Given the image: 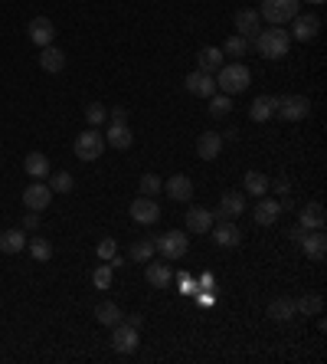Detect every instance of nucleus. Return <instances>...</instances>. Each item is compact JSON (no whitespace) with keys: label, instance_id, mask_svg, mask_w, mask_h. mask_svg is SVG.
Wrapping results in <instances>:
<instances>
[{"label":"nucleus","instance_id":"1","mask_svg":"<svg viewBox=\"0 0 327 364\" xmlns=\"http://www.w3.org/2000/svg\"><path fill=\"white\" fill-rule=\"evenodd\" d=\"M252 43H256L258 56H265V60H285L288 46H291V36H288L285 27H268V30H258V36Z\"/></svg>","mask_w":327,"mask_h":364},{"label":"nucleus","instance_id":"2","mask_svg":"<svg viewBox=\"0 0 327 364\" xmlns=\"http://www.w3.org/2000/svg\"><path fill=\"white\" fill-rule=\"evenodd\" d=\"M249 79H252V72H249V66H242V62H229V66H219L216 69V89L226 92V95L246 92Z\"/></svg>","mask_w":327,"mask_h":364},{"label":"nucleus","instance_id":"3","mask_svg":"<svg viewBox=\"0 0 327 364\" xmlns=\"http://www.w3.org/2000/svg\"><path fill=\"white\" fill-rule=\"evenodd\" d=\"M298 7H301V0H262V11L258 17L268 20L272 27H285L298 17Z\"/></svg>","mask_w":327,"mask_h":364},{"label":"nucleus","instance_id":"4","mask_svg":"<svg viewBox=\"0 0 327 364\" xmlns=\"http://www.w3.org/2000/svg\"><path fill=\"white\" fill-rule=\"evenodd\" d=\"M154 250H158L167 263L183 259L187 250H190V236H187V233H180V230H167V233H160L158 240H154Z\"/></svg>","mask_w":327,"mask_h":364},{"label":"nucleus","instance_id":"5","mask_svg":"<svg viewBox=\"0 0 327 364\" xmlns=\"http://www.w3.org/2000/svg\"><path fill=\"white\" fill-rule=\"evenodd\" d=\"M102 151H105V135L99 128H89L76 138V158L79 161H99Z\"/></svg>","mask_w":327,"mask_h":364},{"label":"nucleus","instance_id":"6","mask_svg":"<svg viewBox=\"0 0 327 364\" xmlns=\"http://www.w3.org/2000/svg\"><path fill=\"white\" fill-rule=\"evenodd\" d=\"M138 344H141V335L134 325L128 322H118V325H111V348L118 354H134L138 351Z\"/></svg>","mask_w":327,"mask_h":364},{"label":"nucleus","instance_id":"7","mask_svg":"<svg viewBox=\"0 0 327 364\" xmlns=\"http://www.w3.org/2000/svg\"><path fill=\"white\" fill-rule=\"evenodd\" d=\"M275 115H281L285 121H301L311 115V102L305 95H281L275 105Z\"/></svg>","mask_w":327,"mask_h":364},{"label":"nucleus","instance_id":"8","mask_svg":"<svg viewBox=\"0 0 327 364\" xmlns=\"http://www.w3.org/2000/svg\"><path fill=\"white\" fill-rule=\"evenodd\" d=\"M128 213H131V220H134V223H144V227H151V223H158V220H160V207H158V201H154V197H144V194H141L138 201H131Z\"/></svg>","mask_w":327,"mask_h":364},{"label":"nucleus","instance_id":"9","mask_svg":"<svg viewBox=\"0 0 327 364\" xmlns=\"http://www.w3.org/2000/svg\"><path fill=\"white\" fill-rule=\"evenodd\" d=\"M50 201H53L50 184H27V187H23V207H27V210L43 213L50 207Z\"/></svg>","mask_w":327,"mask_h":364},{"label":"nucleus","instance_id":"10","mask_svg":"<svg viewBox=\"0 0 327 364\" xmlns=\"http://www.w3.org/2000/svg\"><path fill=\"white\" fill-rule=\"evenodd\" d=\"M239 213H246V197L239 191H226L219 197V210L213 213V220H236Z\"/></svg>","mask_w":327,"mask_h":364},{"label":"nucleus","instance_id":"11","mask_svg":"<svg viewBox=\"0 0 327 364\" xmlns=\"http://www.w3.org/2000/svg\"><path fill=\"white\" fill-rule=\"evenodd\" d=\"M183 86H187L190 95H200V99H209L216 92V79L203 69H193L190 76H183Z\"/></svg>","mask_w":327,"mask_h":364},{"label":"nucleus","instance_id":"12","mask_svg":"<svg viewBox=\"0 0 327 364\" xmlns=\"http://www.w3.org/2000/svg\"><path fill=\"white\" fill-rule=\"evenodd\" d=\"M301 253L307 256V259H314V263H321L327 256V236H324V230H307L305 236H301Z\"/></svg>","mask_w":327,"mask_h":364},{"label":"nucleus","instance_id":"13","mask_svg":"<svg viewBox=\"0 0 327 364\" xmlns=\"http://www.w3.org/2000/svg\"><path fill=\"white\" fill-rule=\"evenodd\" d=\"M291 23H295V27H291V33H288V36H295V40H301V43L314 40L317 33H321V17H314V13H305V17L298 13Z\"/></svg>","mask_w":327,"mask_h":364},{"label":"nucleus","instance_id":"14","mask_svg":"<svg viewBox=\"0 0 327 364\" xmlns=\"http://www.w3.org/2000/svg\"><path fill=\"white\" fill-rule=\"evenodd\" d=\"M144 279L151 283V289H170V285H174V269H170L167 259H164V263H151L148 259Z\"/></svg>","mask_w":327,"mask_h":364},{"label":"nucleus","instance_id":"15","mask_svg":"<svg viewBox=\"0 0 327 364\" xmlns=\"http://www.w3.org/2000/svg\"><path fill=\"white\" fill-rule=\"evenodd\" d=\"M27 33H30V40L43 50V46H50V43H53V36H56V27H53L50 17H33L30 27H27Z\"/></svg>","mask_w":327,"mask_h":364},{"label":"nucleus","instance_id":"16","mask_svg":"<svg viewBox=\"0 0 327 364\" xmlns=\"http://www.w3.org/2000/svg\"><path fill=\"white\" fill-rule=\"evenodd\" d=\"M258 27H262V17H258V11L246 7V11L236 13V33H239V36H246L249 43L258 36Z\"/></svg>","mask_w":327,"mask_h":364},{"label":"nucleus","instance_id":"17","mask_svg":"<svg viewBox=\"0 0 327 364\" xmlns=\"http://www.w3.org/2000/svg\"><path fill=\"white\" fill-rule=\"evenodd\" d=\"M213 210H207V207H193V210H187V233H197V236H207L209 230H213Z\"/></svg>","mask_w":327,"mask_h":364},{"label":"nucleus","instance_id":"18","mask_svg":"<svg viewBox=\"0 0 327 364\" xmlns=\"http://www.w3.org/2000/svg\"><path fill=\"white\" fill-rule=\"evenodd\" d=\"M131 142H134V135H131L128 121H111L105 132V144H111L115 151H125V148H131Z\"/></svg>","mask_w":327,"mask_h":364},{"label":"nucleus","instance_id":"19","mask_svg":"<svg viewBox=\"0 0 327 364\" xmlns=\"http://www.w3.org/2000/svg\"><path fill=\"white\" fill-rule=\"evenodd\" d=\"M219 66H226V53L219 50V46H203V50L197 53V69L216 76Z\"/></svg>","mask_w":327,"mask_h":364},{"label":"nucleus","instance_id":"20","mask_svg":"<svg viewBox=\"0 0 327 364\" xmlns=\"http://www.w3.org/2000/svg\"><path fill=\"white\" fill-rule=\"evenodd\" d=\"M219 151H223V135L219 132H203L197 138V154L203 161H216Z\"/></svg>","mask_w":327,"mask_h":364},{"label":"nucleus","instance_id":"21","mask_svg":"<svg viewBox=\"0 0 327 364\" xmlns=\"http://www.w3.org/2000/svg\"><path fill=\"white\" fill-rule=\"evenodd\" d=\"M324 223H327V213L317 201H311L305 210L298 213V227H305V230H324Z\"/></svg>","mask_w":327,"mask_h":364},{"label":"nucleus","instance_id":"22","mask_svg":"<svg viewBox=\"0 0 327 364\" xmlns=\"http://www.w3.org/2000/svg\"><path fill=\"white\" fill-rule=\"evenodd\" d=\"M213 243L216 246H239V240H242V233H239V227L236 223H229V220H219V223H213Z\"/></svg>","mask_w":327,"mask_h":364},{"label":"nucleus","instance_id":"23","mask_svg":"<svg viewBox=\"0 0 327 364\" xmlns=\"http://www.w3.org/2000/svg\"><path fill=\"white\" fill-rule=\"evenodd\" d=\"M23 171L30 174L33 181H46V177H50V158L43 151H30L23 158Z\"/></svg>","mask_w":327,"mask_h":364},{"label":"nucleus","instance_id":"24","mask_svg":"<svg viewBox=\"0 0 327 364\" xmlns=\"http://www.w3.org/2000/svg\"><path fill=\"white\" fill-rule=\"evenodd\" d=\"M164 191L170 194V201H190L193 197V181H190L187 174H174L170 181H164Z\"/></svg>","mask_w":327,"mask_h":364},{"label":"nucleus","instance_id":"25","mask_svg":"<svg viewBox=\"0 0 327 364\" xmlns=\"http://www.w3.org/2000/svg\"><path fill=\"white\" fill-rule=\"evenodd\" d=\"M275 105H278L275 95H256V102L249 105V119L252 121H268L272 115H275Z\"/></svg>","mask_w":327,"mask_h":364},{"label":"nucleus","instance_id":"26","mask_svg":"<svg viewBox=\"0 0 327 364\" xmlns=\"http://www.w3.org/2000/svg\"><path fill=\"white\" fill-rule=\"evenodd\" d=\"M40 66L46 72H53V76H56V72H62L66 69V53L60 50V46H43V53H40Z\"/></svg>","mask_w":327,"mask_h":364},{"label":"nucleus","instance_id":"27","mask_svg":"<svg viewBox=\"0 0 327 364\" xmlns=\"http://www.w3.org/2000/svg\"><path fill=\"white\" fill-rule=\"evenodd\" d=\"M23 246H27V233L23 230H4L0 233V253L13 256V253H20Z\"/></svg>","mask_w":327,"mask_h":364},{"label":"nucleus","instance_id":"28","mask_svg":"<svg viewBox=\"0 0 327 364\" xmlns=\"http://www.w3.org/2000/svg\"><path fill=\"white\" fill-rule=\"evenodd\" d=\"M252 213H256V223H258V227H272V223L281 217V207H278V201H258Z\"/></svg>","mask_w":327,"mask_h":364},{"label":"nucleus","instance_id":"29","mask_svg":"<svg viewBox=\"0 0 327 364\" xmlns=\"http://www.w3.org/2000/svg\"><path fill=\"white\" fill-rule=\"evenodd\" d=\"M298 309H295V299H275V302L268 305V318H275V322H288V318H295Z\"/></svg>","mask_w":327,"mask_h":364},{"label":"nucleus","instance_id":"30","mask_svg":"<svg viewBox=\"0 0 327 364\" xmlns=\"http://www.w3.org/2000/svg\"><path fill=\"white\" fill-rule=\"evenodd\" d=\"M242 184H246V194H252V197H262V194L272 187V181H268L262 171H249L246 177H242Z\"/></svg>","mask_w":327,"mask_h":364},{"label":"nucleus","instance_id":"31","mask_svg":"<svg viewBox=\"0 0 327 364\" xmlns=\"http://www.w3.org/2000/svg\"><path fill=\"white\" fill-rule=\"evenodd\" d=\"M121 315H125V312H121L115 302H99V305H95V318H99V325H109V328H111V325L121 322Z\"/></svg>","mask_w":327,"mask_h":364},{"label":"nucleus","instance_id":"32","mask_svg":"<svg viewBox=\"0 0 327 364\" xmlns=\"http://www.w3.org/2000/svg\"><path fill=\"white\" fill-rule=\"evenodd\" d=\"M30 256L36 259V263H50L53 259V243L46 240V236H33L30 240Z\"/></svg>","mask_w":327,"mask_h":364},{"label":"nucleus","instance_id":"33","mask_svg":"<svg viewBox=\"0 0 327 364\" xmlns=\"http://www.w3.org/2000/svg\"><path fill=\"white\" fill-rule=\"evenodd\" d=\"M46 184H50V191H53V194H69L72 187H76V177H72L69 171H56Z\"/></svg>","mask_w":327,"mask_h":364},{"label":"nucleus","instance_id":"34","mask_svg":"<svg viewBox=\"0 0 327 364\" xmlns=\"http://www.w3.org/2000/svg\"><path fill=\"white\" fill-rule=\"evenodd\" d=\"M105 119H109V109H105L102 102H89V105H85V121H89V128H102Z\"/></svg>","mask_w":327,"mask_h":364},{"label":"nucleus","instance_id":"35","mask_svg":"<svg viewBox=\"0 0 327 364\" xmlns=\"http://www.w3.org/2000/svg\"><path fill=\"white\" fill-rule=\"evenodd\" d=\"M229 112H232V99H229L226 92L223 95H209V115L213 119H226Z\"/></svg>","mask_w":327,"mask_h":364},{"label":"nucleus","instance_id":"36","mask_svg":"<svg viewBox=\"0 0 327 364\" xmlns=\"http://www.w3.org/2000/svg\"><path fill=\"white\" fill-rule=\"evenodd\" d=\"M295 309L301 315H321L324 312V299H321V295H305V299H298L295 302Z\"/></svg>","mask_w":327,"mask_h":364},{"label":"nucleus","instance_id":"37","mask_svg":"<svg viewBox=\"0 0 327 364\" xmlns=\"http://www.w3.org/2000/svg\"><path fill=\"white\" fill-rule=\"evenodd\" d=\"M154 253H158L154 250V240H138L131 246V259L134 263H148V259H154Z\"/></svg>","mask_w":327,"mask_h":364},{"label":"nucleus","instance_id":"38","mask_svg":"<svg viewBox=\"0 0 327 364\" xmlns=\"http://www.w3.org/2000/svg\"><path fill=\"white\" fill-rule=\"evenodd\" d=\"M249 46H252V43L236 33V36H229V40L223 43V53H229V56H236V60H239V56H246V53H249Z\"/></svg>","mask_w":327,"mask_h":364},{"label":"nucleus","instance_id":"39","mask_svg":"<svg viewBox=\"0 0 327 364\" xmlns=\"http://www.w3.org/2000/svg\"><path fill=\"white\" fill-rule=\"evenodd\" d=\"M138 187H141V194H144V197H154V194L164 191V181H160L158 174H144V177L138 181Z\"/></svg>","mask_w":327,"mask_h":364},{"label":"nucleus","instance_id":"40","mask_svg":"<svg viewBox=\"0 0 327 364\" xmlns=\"http://www.w3.org/2000/svg\"><path fill=\"white\" fill-rule=\"evenodd\" d=\"M92 283H95V289H109L111 285V263H102L95 273H92Z\"/></svg>","mask_w":327,"mask_h":364},{"label":"nucleus","instance_id":"41","mask_svg":"<svg viewBox=\"0 0 327 364\" xmlns=\"http://www.w3.org/2000/svg\"><path fill=\"white\" fill-rule=\"evenodd\" d=\"M95 253H99V259H102V263H109L111 256L118 253V240H111V236H105V240L99 243V250H95Z\"/></svg>","mask_w":327,"mask_h":364},{"label":"nucleus","instance_id":"42","mask_svg":"<svg viewBox=\"0 0 327 364\" xmlns=\"http://www.w3.org/2000/svg\"><path fill=\"white\" fill-rule=\"evenodd\" d=\"M36 227H40V213H27V217H23V230H36Z\"/></svg>","mask_w":327,"mask_h":364},{"label":"nucleus","instance_id":"43","mask_svg":"<svg viewBox=\"0 0 327 364\" xmlns=\"http://www.w3.org/2000/svg\"><path fill=\"white\" fill-rule=\"evenodd\" d=\"M109 119L111 121H128V109H125V105H115V109L109 112Z\"/></svg>","mask_w":327,"mask_h":364},{"label":"nucleus","instance_id":"44","mask_svg":"<svg viewBox=\"0 0 327 364\" xmlns=\"http://www.w3.org/2000/svg\"><path fill=\"white\" fill-rule=\"evenodd\" d=\"M121 322H128V325H134V328H141V325H144V315H121Z\"/></svg>","mask_w":327,"mask_h":364},{"label":"nucleus","instance_id":"45","mask_svg":"<svg viewBox=\"0 0 327 364\" xmlns=\"http://www.w3.org/2000/svg\"><path fill=\"white\" fill-rule=\"evenodd\" d=\"M305 227H291V230H288V240H291V243H301V236H305Z\"/></svg>","mask_w":327,"mask_h":364},{"label":"nucleus","instance_id":"46","mask_svg":"<svg viewBox=\"0 0 327 364\" xmlns=\"http://www.w3.org/2000/svg\"><path fill=\"white\" fill-rule=\"evenodd\" d=\"M200 289H213V276H209V273L200 276Z\"/></svg>","mask_w":327,"mask_h":364},{"label":"nucleus","instance_id":"47","mask_svg":"<svg viewBox=\"0 0 327 364\" xmlns=\"http://www.w3.org/2000/svg\"><path fill=\"white\" fill-rule=\"evenodd\" d=\"M288 187H291V184H288V177H281V181L275 184V191H278V194H288Z\"/></svg>","mask_w":327,"mask_h":364},{"label":"nucleus","instance_id":"48","mask_svg":"<svg viewBox=\"0 0 327 364\" xmlns=\"http://www.w3.org/2000/svg\"><path fill=\"white\" fill-rule=\"evenodd\" d=\"M307 4H324V0H307Z\"/></svg>","mask_w":327,"mask_h":364}]
</instances>
